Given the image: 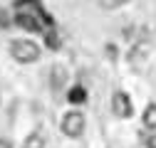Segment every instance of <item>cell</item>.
Returning <instances> with one entry per match:
<instances>
[{"instance_id": "cell-1", "label": "cell", "mask_w": 156, "mask_h": 148, "mask_svg": "<svg viewBox=\"0 0 156 148\" xmlns=\"http://www.w3.org/2000/svg\"><path fill=\"white\" fill-rule=\"evenodd\" d=\"M10 54H12L17 62L30 64V62L40 59V47H37L32 40H12L10 42Z\"/></svg>"}, {"instance_id": "cell-2", "label": "cell", "mask_w": 156, "mask_h": 148, "mask_svg": "<svg viewBox=\"0 0 156 148\" xmlns=\"http://www.w3.org/2000/svg\"><path fill=\"white\" fill-rule=\"evenodd\" d=\"M15 22L27 32H42V22H50V17L40 15V12H32V10H17Z\"/></svg>"}, {"instance_id": "cell-3", "label": "cell", "mask_w": 156, "mask_h": 148, "mask_svg": "<svg viewBox=\"0 0 156 148\" xmlns=\"http://www.w3.org/2000/svg\"><path fill=\"white\" fill-rule=\"evenodd\" d=\"M62 131L69 138L82 136V131H84V116L80 114V111H69V114L62 119Z\"/></svg>"}, {"instance_id": "cell-4", "label": "cell", "mask_w": 156, "mask_h": 148, "mask_svg": "<svg viewBox=\"0 0 156 148\" xmlns=\"http://www.w3.org/2000/svg\"><path fill=\"white\" fill-rule=\"evenodd\" d=\"M112 111L119 119H129L131 116V99L126 91H114V96H112Z\"/></svg>"}, {"instance_id": "cell-5", "label": "cell", "mask_w": 156, "mask_h": 148, "mask_svg": "<svg viewBox=\"0 0 156 148\" xmlns=\"http://www.w3.org/2000/svg\"><path fill=\"white\" fill-rule=\"evenodd\" d=\"M65 82H67V72H65L62 67H55V69H52V77H50L52 89H55V91H60V89L65 86Z\"/></svg>"}, {"instance_id": "cell-6", "label": "cell", "mask_w": 156, "mask_h": 148, "mask_svg": "<svg viewBox=\"0 0 156 148\" xmlns=\"http://www.w3.org/2000/svg\"><path fill=\"white\" fill-rule=\"evenodd\" d=\"M67 99H69L72 104H84V101H87V91H84V86H72L69 94H67Z\"/></svg>"}, {"instance_id": "cell-7", "label": "cell", "mask_w": 156, "mask_h": 148, "mask_svg": "<svg viewBox=\"0 0 156 148\" xmlns=\"http://www.w3.org/2000/svg\"><path fill=\"white\" fill-rule=\"evenodd\" d=\"M25 148H45V136L42 133H30L25 138Z\"/></svg>"}, {"instance_id": "cell-8", "label": "cell", "mask_w": 156, "mask_h": 148, "mask_svg": "<svg viewBox=\"0 0 156 148\" xmlns=\"http://www.w3.org/2000/svg\"><path fill=\"white\" fill-rule=\"evenodd\" d=\"M144 126H149V128H156V104L146 106V111H144Z\"/></svg>"}, {"instance_id": "cell-9", "label": "cell", "mask_w": 156, "mask_h": 148, "mask_svg": "<svg viewBox=\"0 0 156 148\" xmlns=\"http://www.w3.org/2000/svg\"><path fill=\"white\" fill-rule=\"evenodd\" d=\"M45 35H47V45H50V47H57V45H60V40H57L55 30H50V32H45Z\"/></svg>"}, {"instance_id": "cell-10", "label": "cell", "mask_w": 156, "mask_h": 148, "mask_svg": "<svg viewBox=\"0 0 156 148\" xmlns=\"http://www.w3.org/2000/svg\"><path fill=\"white\" fill-rule=\"evenodd\" d=\"M102 3H104V8H119L124 3H129V0H102Z\"/></svg>"}, {"instance_id": "cell-11", "label": "cell", "mask_w": 156, "mask_h": 148, "mask_svg": "<svg viewBox=\"0 0 156 148\" xmlns=\"http://www.w3.org/2000/svg\"><path fill=\"white\" fill-rule=\"evenodd\" d=\"M8 25H10V15L0 8V27H8Z\"/></svg>"}, {"instance_id": "cell-12", "label": "cell", "mask_w": 156, "mask_h": 148, "mask_svg": "<svg viewBox=\"0 0 156 148\" xmlns=\"http://www.w3.org/2000/svg\"><path fill=\"white\" fill-rule=\"evenodd\" d=\"M0 148H12V143L8 138H0Z\"/></svg>"}, {"instance_id": "cell-13", "label": "cell", "mask_w": 156, "mask_h": 148, "mask_svg": "<svg viewBox=\"0 0 156 148\" xmlns=\"http://www.w3.org/2000/svg\"><path fill=\"white\" fill-rule=\"evenodd\" d=\"M149 148H156V133H154V136L149 138Z\"/></svg>"}]
</instances>
